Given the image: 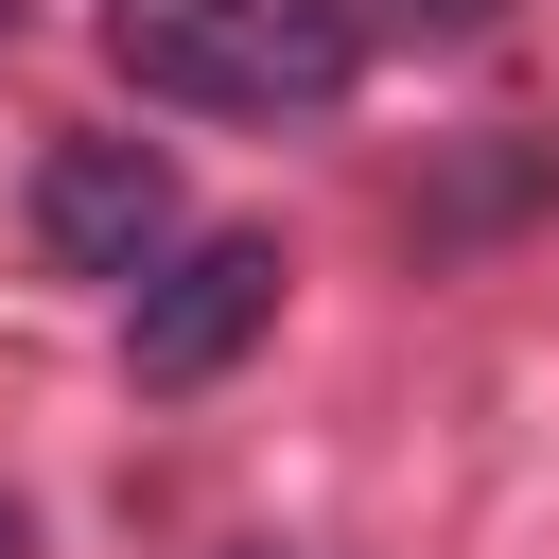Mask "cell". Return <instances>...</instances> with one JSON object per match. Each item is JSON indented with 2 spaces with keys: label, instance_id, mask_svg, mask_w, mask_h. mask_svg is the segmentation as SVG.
Returning <instances> with one entry per match:
<instances>
[{
  "label": "cell",
  "instance_id": "7",
  "mask_svg": "<svg viewBox=\"0 0 559 559\" xmlns=\"http://www.w3.org/2000/svg\"><path fill=\"white\" fill-rule=\"evenodd\" d=\"M245 559H280V542H245Z\"/></svg>",
  "mask_w": 559,
  "mask_h": 559
},
{
  "label": "cell",
  "instance_id": "4",
  "mask_svg": "<svg viewBox=\"0 0 559 559\" xmlns=\"http://www.w3.org/2000/svg\"><path fill=\"white\" fill-rule=\"evenodd\" d=\"M367 17H384V35H472L489 0H367ZM367 17H349V35H367Z\"/></svg>",
  "mask_w": 559,
  "mask_h": 559
},
{
  "label": "cell",
  "instance_id": "3",
  "mask_svg": "<svg viewBox=\"0 0 559 559\" xmlns=\"http://www.w3.org/2000/svg\"><path fill=\"white\" fill-rule=\"evenodd\" d=\"M35 245L70 280H157L175 262V157L157 140H52L35 157Z\"/></svg>",
  "mask_w": 559,
  "mask_h": 559
},
{
  "label": "cell",
  "instance_id": "2",
  "mask_svg": "<svg viewBox=\"0 0 559 559\" xmlns=\"http://www.w3.org/2000/svg\"><path fill=\"white\" fill-rule=\"evenodd\" d=\"M280 227H192L157 280H140V314H122V367L140 384H227L262 332H280Z\"/></svg>",
  "mask_w": 559,
  "mask_h": 559
},
{
  "label": "cell",
  "instance_id": "5",
  "mask_svg": "<svg viewBox=\"0 0 559 559\" xmlns=\"http://www.w3.org/2000/svg\"><path fill=\"white\" fill-rule=\"evenodd\" d=\"M0 559H35V524H17V507H0Z\"/></svg>",
  "mask_w": 559,
  "mask_h": 559
},
{
  "label": "cell",
  "instance_id": "1",
  "mask_svg": "<svg viewBox=\"0 0 559 559\" xmlns=\"http://www.w3.org/2000/svg\"><path fill=\"white\" fill-rule=\"evenodd\" d=\"M105 52L157 105H210V122H314L367 70L349 0H105Z\"/></svg>",
  "mask_w": 559,
  "mask_h": 559
},
{
  "label": "cell",
  "instance_id": "6",
  "mask_svg": "<svg viewBox=\"0 0 559 559\" xmlns=\"http://www.w3.org/2000/svg\"><path fill=\"white\" fill-rule=\"evenodd\" d=\"M0 35H17V0H0Z\"/></svg>",
  "mask_w": 559,
  "mask_h": 559
}]
</instances>
